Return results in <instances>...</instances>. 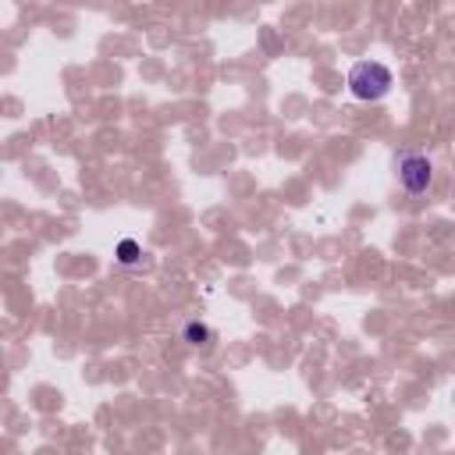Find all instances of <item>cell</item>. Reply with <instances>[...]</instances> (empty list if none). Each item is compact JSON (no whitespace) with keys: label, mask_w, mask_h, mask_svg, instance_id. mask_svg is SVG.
Listing matches in <instances>:
<instances>
[{"label":"cell","mask_w":455,"mask_h":455,"mask_svg":"<svg viewBox=\"0 0 455 455\" xmlns=\"http://www.w3.org/2000/svg\"><path fill=\"white\" fill-rule=\"evenodd\" d=\"M117 263H124V267H132V263H139V256H142V249H139V242L135 238H121L117 242Z\"/></svg>","instance_id":"4"},{"label":"cell","mask_w":455,"mask_h":455,"mask_svg":"<svg viewBox=\"0 0 455 455\" xmlns=\"http://www.w3.org/2000/svg\"><path fill=\"white\" fill-rule=\"evenodd\" d=\"M181 338H185L188 345H210V341H213V331H210L206 323H199V320H192V323H185V331H181Z\"/></svg>","instance_id":"3"},{"label":"cell","mask_w":455,"mask_h":455,"mask_svg":"<svg viewBox=\"0 0 455 455\" xmlns=\"http://www.w3.org/2000/svg\"><path fill=\"white\" fill-rule=\"evenodd\" d=\"M387 89H391V71L380 60H359L348 71V92L355 100H370L373 103V100L387 96Z\"/></svg>","instance_id":"1"},{"label":"cell","mask_w":455,"mask_h":455,"mask_svg":"<svg viewBox=\"0 0 455 455\" xmlns=\"http://www.w3.org/2000/svg\"><path fill=\"white\" fill-rule=\"evenodd\" d=\"M398 181L405 185V192H427L434 181V164L419 153H405L398 160Z\"/></svg>","instance_id":"2"}]
</instances>
